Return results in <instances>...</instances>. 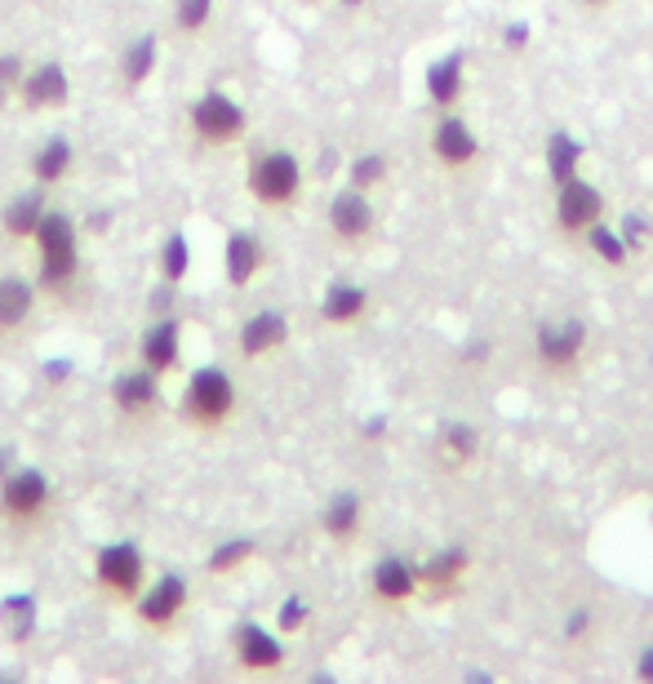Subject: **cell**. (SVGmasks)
<instances>
[{"label": "cell", "instance_id": "obj_42", "mask_svg": "<svg viewBox=\"0 0 653 684\" xmlns=\"http://www.w3.org/2000/svg\"><path fill=\"white\" fill-rule=\"evenodd\" d=\"M67 378H71V360H62V355H58V360H49V364H45V382H67Z\"/></svg>", "mask_w": 653, "mask_h": 684}, {"label": "cell", "instance_id": "obj_33", "mask_svg": "<svg viewBox=\"0 0 653 684\" xmlns=\"http://www.w3.org/2000/svg\"><path fill=\"white\" fill-rule=\"evenodd\" d=\"M387 174H391V160H387L382 152H360V156L347 165V183H351V187H360V192L382 187V183H387Z\"/></svg>", "mask_w": 653, "mask_h": 684}, {"label": "cell", "instance_id": "obj_46", "mask_svg": "<svg viewBox=\"0 0 653 684\" xmlns=\"http://www.w3.org/2000/svg\"><path fill=\"white\" fill-rule=\"evenodd\" d=\"M107 218H111V209H98V214L89 218V227H94V232H107Z\"/></svg>", "mask_w": 653, "mask_h": 684}, {"label": "cell", "instance_id": "obj_13", "mask_svg": "<svg viewBox=\"0 0 653 684\" xmlns=\"http://www.w3.org/2000/svg\"><path fill=\"white\" fill-rule=\"evenodd\" d=\"M471 569H476L471 547L449 543V547H440L436 556H427V560L418 565V587H422L431 600H449V596L462 592V583L471 578Z\"/></svg>", "mask_w": 653, "mask_h": 684}, {"label": "cell", "instance_id": "obj_41", "mask_svg": "<svg viewBox=\"0 0 653 684\" xmlns=\"http://www.w3.org/2000/svg\"><path fill=\"white\" fill-rule=\"evenodd\" d=\"M462 360H467L471 369H480V364L489 360V342H467V346H462Z\"/></svg>", "mask_w": 653, "mask_h": 684}, {"label": "cell", "instance_id": "obj_45", "mask_svg": "<svg viewBox=\"0 0 653 684\" xmlns=\"http://www.w3.org/2000/svg\"><path fill=\"white\" fill-rule=\"evenodd\" d=\"M13 467H18V449H13V444H0V480H4Z\"/></svg>", "mask_w": 653, "mask_h": 684}, {"label": "cell", "instance_id": "obj_24", "mask_svg": "<svg viewBox=\"0 0 653 684\" xmlns=\"http://www.w3.org/2000/svg\"><path fill=\"white\" fill-rule=\"evenodd\" d=\"M36 294H40L36 281H27V276H0V339L4 334H18L31 321Z\"/></svg>", "mask_w": 653, "mask_h": 684}, {"label": "cell", "instance_id": "obj_7", "mask_svg": "<svg viewBox=\"0 0 653 684\" xmlns=\"http://www.w3.org/2000/svg\"><path fill=\"white\" fill-rule=\"evenodd\" d=\"M187 120H192V134H196L201 147H236L245 138V129H250L245 107L232 94H223V89H205L192 102Z\"/></svg>", "mask_w": 653, "mask_h": 684}, {"label": "cell", "instance_id": "obj_43", "mask_svg": "<svg viewBox=\"0 0 653 684\" xmlns=\"http://www.w3.org/2000/svg\"><path fill=\"white\" fill-rule=\"evenodd\" d=\"M636 681L653 684V645H645V649H641V658H636Z\"/></svg>", "mask_w": 653, "mask_h": 684}, {"label": "cell", "instance_id": "obj_29", "mask_svg": "<svg viewBox=\"0 0 653 684\" xmlns=\"http://www.w3.org/2000/svg\"><path fill=\"white\" fill-rule=\"evenodd\" d=\"M583 156H587V147H583L569 129H556V134H547V143H543V160H547L552 183H569V178L578 174Z\"/></svg>", "mask_w": 653, "mask_h": 684}, {"label": "cell", "instance_id": "obj_34", "mask_svg": "<svg viewBox=\"0 0 653 684\" xmlns=\"http://www.w3.org/2000/svg\"><path fill=\"white\" fill-rule=\"evenodd\" d=\"M214 22V0H174V31L201 36Z\"/></svg>", "mask_w": 653, "mask_h": 684}, {"label": "cell", "instance_id": "obj_10", "mask_svg": "<svg viewBox=\"0 0 653 684\" xmlns=\"http://www.w3.org/2000/svg\"><path fill=\"white\" fill-rule=\"evenodd\" d=\"M232 658L245 676H276L285 672V645L276 632H267L263 623L245 618L232 627Z\"/></svg>", "mask_w": 653, "mask_h": 684}, {"label": "cell", "instance_id": "obj_30", "mask_svg": "<svg viewBox=\"0 0 653 684\" xmlns=\"http://www.w3.org/2000/svg\"><path fill=\"white\" fill-rule=\"evenodd\" d=\"M259 560V538H227V543H218L209 556H205V574L209 578H232V574H241L245 565H254Z\"/></svg>", "mask_w": 653, "mask_h": 684}, {"label": "cell", "instance_id": "obj_38", "mask_svg": "<svg viewBox=\"0 0 653 684\" xmlns=\"http://www.w3.org/2000/svg\"><path fill=\"white\" fill-rule=\"evenodd\" d=\"M178 312V285L160 281L152 294H147V316H174Z\"/></svg>", "mask_w": 653, "mask_h": 684}, {"label": "cell", "instance_id": "obj_47", "mask_svg": "<svg viewBox=\"0 0 653 684\" xmlns=\"http://www.w3.org/2000/svg\"><path fill=\"white\" fill-rule=\"evenodd\" d=\"M338 4H342V9H347V13H355V9H364V4H369V0H338Z\"/></svg>", "mask_w": 653, "mask_h": 684}, {"label": "cell", "instance_id": "obj_12", "mask_svg": "<svg viewBox=\"0 0 653 684\" xmlns=\"http://www.w3.org/2000/svg\"><path fill=\"white\" fill-rule=\"evenodd\" d=\"M431 156L449 174H462V169H471L480 160V134L458 111H440L436 125H431Z\"/></svg>", "mask_w": 653, "mask_h": 684}, {"label": "cell", "instance_id": "obj_5", "mask_svg": "<svg viewBox=\"0 0 653 684\" xmlns=\"http://www.w3.org/2000/svg\"><path fill=\"white\" fill-rule=\"evenodd\" d=\"M94 587L111 605H134L147 587V556L138 543H107L94 556Z\"/></svg>", "mask_w": 653, "mask_h": 684}, {"label": "cell", "instance_id": "obj_19", "mask_svg": "<svg viewBox=\"0 0 653 684\" xmlns=\"http://www.w3.org/2000/svg\"><path fill=\"white\" fill-rule=\"evenodd\" d=\"M267 267V245L259 232H232L223 245V272L236 290H250Z\"/></svg>", "mask_w": 653, "mask_h": 684}, {"label": "cell", "instance_id": "obj_6", "mask_svg": "<svg viewBox=\"0 0 653 684\" xmlns=\"http://www.w3.org/2000/svg\"><path fill=\"white\" fill-rule=\"evenodd\" d=\"M53 511V485L40 467H13L0 480V520L9 529H36Z\"/></svg>", "mask_w": 653, "mask_h": 684}, {"label": "cell", "instance_id": "obj_22", "mask_svg": "<svg viewBox=\"0 0 653 684\" xmlns=\"http://www.w3.org/2000/svg\"><path fill=\"white\" fill-rule=\"evenodd\" d=\"M364 529V498L355 489H342L333 494L325 507H321V534L338 547H351Z\"/></svg>", "mask_w": 653, "mask_h": 684}, {"label": "cell", "instance_id": "obj_3", "mask_svg": "<svg viewBox=\"0 0 653 684\" xmlns=\"http://www.w3.org/2000/svg\"><path fill=\"white\" fill-rule=\"evenodd\" d=\"M245 187L263 209H294L303 201V192H308V169H303V160L294 152L263 147V152L250 156Z\"/></svg>", "mask_w": 653, "mask_h": 684}, {"label": "cell", "instance_id": "obj_23", "mask_svg": "<svg viewBox=\"0 0 653 684\" xmlns=\"http://www.w3.org/2000/svg\"><path fill=\"white\" fill-rule=\"evenodd\" d=\"M436 458L445 471H467L476 458H480V431L471 422H445L440 436H436Z\"/></svg>", "mask_w": 653, "mask_h": 684}, {"label": "cell", "instance_id": "obj_35", "mask_svg": "<svg viewBox=\"0 0 653 684\" xmlns=\"http://www.w3.org/2000/svg\"><path fill=\"white\" fill-rule=\"evenodd\" d=\"M276 627H281V636H303L312 627V605L303 596H285L276 609Z\"/></svg>", "mask_w": 653, "mask_h": 684}, {"label": "cell", "instance_id": "obj_48", "mask_svg": "<svg viewBox=\"0 0 653 684\" xmlns=\"http://www.w3.org/2000/svg\"><path fill=\"white\" fill-rule=\"evenodd\" d=\"M578 4H587V9H605V4H614V0H578Z\"/></svg>", "mask_w": 653, "mask_h": 684}, {"label": "cell", "instance_id": "obj_1", "mask_svg": "<svg viewBox=\"0 0 653 684\" xmlns=\"http://www.w3.org/2000/svg\"><path fill=\"white\" fill-rule=\"evenodd\" d=\"M36 285L49 299H67L80 281V236H76V218L62 209H45L36 236Z\"/></svg>", "mask_w": 653, "mask_h": 684}, {"label": "cell", "instance_id": "obj_2", "mask_svg": "<svg viewBox=\"0 0 653 684\" xmlns=\"http://www.w3.org/2000/svg\"><path fill=\"white\" fill-rule=\"evenodd\" d=\"M241 409V391H236V378L218 364H205V369H192L187 378V391H183V422L196 427V431H227L232 418Z\"/></svg>", "mask_w": 653, "mask_h": 684}, {"label": "cell", "instance_id": "obj_9", "mask_svg": "<svg viewBox=\"0 0 653 684\" xmlns=\"http://www.w3.org/2000/svg\"><path fill=\"white\" fill-rule=\"evenodd\" d=\"M192 609V583L183 574H160L152 587H143V596L134 600V618L147 632H174Z\"/></svg>", "mask_w": 653, "mask_h": 684}, {"label": "cell", "instance_id": "obj_20", "mask_svg": "<svg viewBox=\"0 0 653 684\" xmlns=\"http://www.w3.org/2000/svg\"><path fill=\"white\" fill-rule=\"evenodd\" d=\"M290 334H294V325L285 312H254L236 334V351H241V360H263V355L281 351Z\"/></svg>", "mask_w": 653, "mask_h": 684}, {"label": "cell", "instance_id": "obj_14", "mask_svg": "<svg viewBox=\"0 0 653 684\" xmlns=\"http://www.w3.org/2000/svg\"><path fill=\"white\" fill-rule=\"evenodd\" d=\"M111 404H116V413L125 418V422H147V418H156V409H160V373H152V369H129V373H116L111 378Z\"/></svg>", "mask_w": 653, "mask_h": 684}, {"label": "cell", "instance_id": "obj_11", "mask_svg": "<svg viewBox=\"0 0 653 684\" xmlns=\"http://www.w3.org/2000/svg\"><path fill=\"white\" fill-rule=\"evenodd\" d=\"M373 227H378V214H373L369 192H360L351 183L342 192H333V201H329V232H333L338 245L360 250V245H369Z\"/></svg>", "mask_w": 653, "mask_h": 684}, {"label": "cell", "instance_id": "obj_16", "mask_svg": "<svg viewBox=\"0 0 653 684\" xmlns=\"http://www.w3.org/2000/svg\"><path fill=\"white\" fill-rule=\"evenodd\" d=\"M18 102L27 111H58L71 102V76L62 62H36L27 67L22 76V89H18Z\"/></svg>", "mask_w": 653, "mask_h": 684}, {"label": "cell", "instance_id": "obj_25", "mask_svg": "<svg viewBox=\"0 0 653 684\" xmlns=\"http://www.w3.org/2000/svg\"><path fill=\"white\" fill-rule=\"evenodd\" d=\"M45 192L49 187H31V192H22V196H13L9 205H4V214H0V227H4V236L9 241H31L36 236V227H40V218H45Z\"/></svg>", "mask_w": 653, "mask_h": 684}, {"label": "cell", "instance_id": "obj_8", "mask_svg": "<svg viewBox=\"0 0 653 684\" xmlns=\"http://www.w3.org/2000/svg\"><path fill=\"white\" fill-rule=\"evenodd\" d=\"M605 209H610V201L592 178L574 174L569 183H556V227H561V236L583 241L596 223H605Z\"/></svg>", "mask_w": 653, "mask_h": 684}, {"label": "cell", "instance_id": "obj_37", "mask_svg": "<svg viewBox=\"0 0 653 684\" xmlns=\"http://www.w3.org/2000/svg\"><path fill=\"white\" fill-rule=\"evenodd\" d=\"M618 232H623V241H627V250H632V254L650 250V241H653V223H650V218H641V214H627V218L618 223Z\"/></svg>", "mask_w": 653, "mask_h": 684}, {"label": "cell", "instance_id": "obj_17", "mask_svg": "<svg viewBox=\"0 0 653 684\" xmlns=\"http://www.w3.org/2000/svg\"><path fill=\"white\" fill-rule=\"evenodd\" d=\"M369 592H373V600H378L382 609L409 605V600L422 592V587H418V565L405 560V556H382V560L373 565V574H369Z\"/></svg>", "mask_w": 653, "mask_h": 684}, {"label": "cell", "instance_id": "obj_18", "mask_svg": "<svg viewBox=\"0 0 653 684\" xmlns=\"http://www.w3.org/2000/svg\"><path fill=\"white\" fill-rule=\"evenodd\" d=\"M467 94V49H449L427 67V102L436 111H458Z\"/></svg>", "mask_w": 653, "mask_h": 684}, {"label": "cell", "instance_id": "obj_44", "mask_svg": "<svg viewBox=\"0 0 653 684\" xmlns=\"http://www.w3.org/2000/svg\"><path fill=\"white\" fill-rule=\"evenodd\" d=\"M321 178H333L338 174V147H321V165H316Z\"/></svg>", "mask_w": 653, "mask_h": 684}, {"label": "cell", "instance_id": "obj_36", "mask_svg": "<svg viewBox=\"0 0 653 684\" xmlns=\"http://www.w3.org/2000/svg\"><path fill=\"white\" fill-rule=\"evenodd\" d=\"M22 76H27V62L22 53H0V107H9L22 89Z\"/></svg>", "mask_w": 653, "mask_h": 684}, {"label": "cell", "instance_id": "obj_21", "mask_svg": "<svg viewBox=\"0 0 653 684\" xmlns=\"http://www.w3.org/2000/svg\"><path fill=\"white\" fill-rule=\"evenodd\" d=\"M369 316V290L355 281H329L321 294V325L333 330H351Z\"/></svg>", "mask_w": 653, "mask_h": 684}, {"label": "cell", "instance_id": "obj_4", "mask_svg": "<svg viewBox=\"0 0 653 684\" xmlns=\"http://www.w3.org/2000/svg\"><path fill=\"white\" fill-rule=\"evenodd\" d=\"M587 346H592V325L578 321V316L538 321V330H534V360H538V369L552 373V378L578 373L583 360H587Z\"/></svg>", "mask_w": 653, "mask_h": 684}, {"label": "cell", "instance_id": "obj_39", "mask_svg": "<svg viewBox=\"0 0 653 684\" xmlns=\"http://www.w3.org/2000/svg\"><path fill=\"white\" fill-rule=\"evenodd\" d=\"M592 623H596V614H592L587 605L569 609V614H565V641H569V645H583V641L592 636Z\"/></svg>", "mask_w": 653, "mask_h": 684}, {"label": "cell", "instance_id": "obj_27", "mask_svg": "<svg viewBox=\"0 0 653 684\" xmlns=\"http://www.w3.org/2000/svg\"><path fill=\"white\" fill-rule=\"evenodd\" d=\"M71 165H76V147H71V138H62V134L45 138V143L31 152V178H36L40 187H58V183L71 174Z\"/></svg>", "mask_w": 653, "mask_h": 684}, {"label": "cell", "instance_id": "obj_15", "mask_svg": "<svg viewBox=\"0 0 653 684\" xmlns=\"http://www.w3.org/2000/svg\"><path fill=\"white\" fill-rule=\"evenodd\" d=\"M138 364L152 369V373H160V378L183 364V321H178V312L147 321L143 339H138Z\"/></svg>", "mask_w": 653, "mask_h": 684}, {"label": "cell", "instance_id": "obj_26", "mask_svg": "<svg viewBox=\"0 0 653 684\" xmlns=\"http://www.w3.org/2000/svg\"><path fill=\"white\" fill-rule=\"evenodd\" d=\"M160 67V36L156 31H143L125 45L120 53V76H125V89H143Z\"/></svg>", "mask_w": 653, "mask_h": 684}, {"label": "cell", "instance_id": "obj_32", "mask_svg": "<svg viewBox=\"0 0 653 684\" xmlns=\"http://www.w3.org/2000/svg\"><path fill=\"white\" fill-rule=\"evenodd\" d=\"M192 272V236L187 232H169V241L160 245V281L183 285Z\"/></svg>", "mask_w": 653, "mask_h": 684}, {"label": "cell", "instance_id": "obj_40", "mask_svg": "<svg viewBox=\"0 0 653 684\" xmlns=\"http://www.w3.org/2000/svg\"><path fill=\"white\" fill-rule=\"evenodd\" d=\"M503 40H507V45L520 53V49L529 45V27H525V22H507V27H503Z\"/></svg>", "mask_w": 653, "mask_h": 684}, {"label": "cell", "instance_id": "obj_28", "mask_svg": "<svg viewBox=\"0 0 653 684\" xmlns=\"http://www.w3.org/2000/svg\"><path fill=\"white\" fill-rule=\"evenodd\" d=\"M36 596L31 592H13V596H4L0 600V636L9 641V645H27L31 636H36Z\"/></svg>", "mask_w": 653, "mask_h": 684}, {"label": "cell", "instance_id": "obj_31", "mask_svg": "<svg viewBox=\"0 0 653 684\" xmlns=\"http://www.w3.org/2000/svg\"><path fill=\"white\" fill-rule=\"evenodd\" d=\"M583 245H587L605 267H627V263H632V250H627V241H623V232H618L614 223H596V227L583 236Z\"/></svg>", "mask_w": 653, "mask_h": 684}]
</instances>
